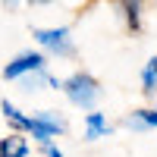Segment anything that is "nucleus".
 <instances>
[{
    "instance_id": "1",
    "label": "nucleus",
    "mask_w": 157,
    "mask_h": 157,
    "mask_svg": "<svg viewBox=\"0 0 157 157\" xmlns=\"http://www.w3.org/2000/svg\"><path fill=\"white\" fill-rule=\"evenodd\" d=\"M63 94L69 98L72 107L78 110H94V104L101 101V85H98V78L94 75H88V72H72L69 78H63Z\"/></svg>"
},
{
    "instance_id": "10",
    "label": "nucleus",
    "mask_w": 157,
    "mask_h": 157,
    "mask_svg": "<svg viewBox=\"0 0 157 157\" xmlns=\"http://www.w3.org/2000/svg\"><path fill=\"white\" fill-rule=\"evenodd\" d=\"M141 91H145L148 98L157 94V57H151L145 63V69H141Z\"/></svg>"
},
{
    "instance_id": "8",
    "label": "nucleus",
    "mask_w": 157,
    "mask_h": 157,
    "mask_svg": "<svg viewBox=\"0 0 157 157\" xmlns=\"http://www.w3.org/2000/svg\"><path fill=\"white\" fill-rule=\"evenodd\" d=\"M126 129H135V132H148V129H157V107L132 110V113L126 116Z\"/></svg>"
},
{
    "instance_id": "12",
    "label": "nucleus",
    "mask_w": 157,
    "mask_h": 157,
    "mask_svg": "<svg viewBox=\"0 0 157 157\" xmlns=\"http://www.w3.org/2000/svg\"><path fill=\"white\" fill-rule=\"evenodd\" d=\"M41 154L44 157H63V151L54 145V141H47V145H41Z\"/></svg>"
},
{
    "instance_id": "13",
    "label": "nucleus",
    "mask_w": 157,
    "mask_h": 157,
    "mask_svg": "<svg viewBox=\"0 0 157 157\" xmlns=\"http://www.w3.org/2000/svg\"><path fill=\"white\" fill-rule=\"evenodd\" d=\"M3 6H6V10H16V6H19V0H3Z\"/></svg>"
},
{
    "instance_id": "7",
    "label": "nucleus",
    "mask_w": 157,
    "mask_h": 157,
    "mask_svg": "<svg viewBox=\"0 0 157 157\" xmlns=\"http://www.w3.org/2000/svg\"><path fill=\"white\" fill-rule=\"evenodd\" d=\"M0 113H3V120L10 123V129H13V132H29L32 116H29V113H22L13 101H0Z\"/></svg>"
},
{
    "instance_id": "5",
    "label": "nucleus",
    "mask_w": 157,
    "mask_h": 157,
    "mask_svg": "<svg viewBox=\"0 0 157 157\" xmlns=\"http://www.w3.org/2000/svg\"><path fill=\"white\" fill-rule=\"evenodd\" d=\"M85 141H98V138H107L110 132H113V126L107 123V116L104 113H98V110H91V113H85Z\"/></svg>"
},
{
    "instance_id": "9",
    "label": "nucleus",
    "mask_w": 157,
    "mask_h": 157,
    "mask_svg": "<svg viewBox=\"0 0 157 157\" xmlns=\"http://www.w3.org/2000/svg\"><path fill=\"white\" fill-rule=\"evenodd\" d=\"M116 3H120V13H123L126 29L138 32V29H141V0H116Z\"/></svg>"
},
{
    "instance_id": "4",
    "label": "nucleus",
    "mask_w": 157,
    "mask_h": 157,
    "mask_svg": "<svg viewBox=\"0 0 157 157\" xmlns=\"http://www.w3.org/2000/svg\"><path fill=\"white\" fill-rule=\"evenodd\" d=\"M35 41L41 44L44 50L57 57H72L75 54V44L69 38V29H35Z\"/></svg>"
},
{
    "instance_id": "2",
    "label": "nucleus",
    "mask_w": 157,
    "mask_h": 157,
    "mask_svg": "<svg viewBox=\"0 0 157 157\" xmlns=\"http://www.w3.org/2000/svg\"><path fill=\"white\" fill-rule=\"evenodd\" d=\"M63 132H66V120L57 110H38V113H32V123H29L25 135H32L38 145H47V141H54Z\"/></svg>"
},
{
    "instance_id": "14",
    "label": "nucleus",
    "mask_w": 157,
    "mask_h": 157,
    "mask_svg": "<svg viewBox=\"0 0 157 157\" xmlns=\"http://www.w3.org/2000/svg\"><path fill=\"white\" fill-rule=\"evenodd\" d=\"M32 6H41V3H54V0H29Z\"/></svg>"
},
{
    "instance_id": "6",
    "label": "nucleus",
    "mask_w": 157,
    "mask_h": 157,
    "mask_svg": "<svg viewBox=\"0 0 157 157\" xmlns=\"http://www.w3.org/2000/svg\"><path fill=\"white\" fill-rule=\"evenodd\" d=\"M32 145L25 132H10L6 138H0V157H29Z\"/></svg>"
},
{
    "instance_id": "11",
    "label": "nucleus",
    "mask_w": 157,
    "mask_h": 157,
    "mask_svg": "<svg viewBox=\"0 0 157 157\" xmlns=\"http://www.w3.org/2000/svg\"><path fill=\"white\" fill-rule=\"evenodd\" d=\"M19 85H22V91H25V94H32V91H41L44 85H50V75H47V69H41V72L22 75V78H19Z\"/></svg>"
},
{
    "instance_id": "3",
    "label": "nucleus",
    "mask_w": 157,
    "mask_h": 157,
    "mask_svg": "<svg viewBox=\"0 0 157 157\" xmlns=\"http://www.w3.org/2000/svg\"><path fill=\"white\" fill-rule=\"evenodd\" d=\"M41 69H47V57L41 50H25V54H19L13 63L3 66V78L6 82H19L22 75H32V72H41Z\"/></svg>"
}]
</instances>
